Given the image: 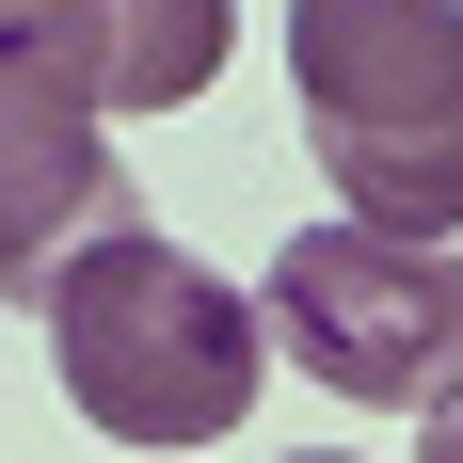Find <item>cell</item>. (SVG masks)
<instances>
[{
    "mask_svg": "<svg viewBox=\"0 0 463 463\" xmlns=\"http://www.w3.org/2000/svg\"><path fill=\"white\" fill-rule=\"evenodd\" d=\"M48 352H64V400H80L112 448H224V431L256 416L272 320H256L192 240L128 224V240H96L80 272L48 288Z\"/></svg>",
    "mask_w": 463,
    "mask_h": 463,
    "instance_id": "cell-1",
    "label": "cell"
},
{
    "mask_svg": "<svg viewBox=\"0 0 463 463\" xmlns=\"http://www.w3.org/2000/svg\"><path fill=\"white\" fill-rule=\"evenodd\" d=\"M288 96L335 224L463 240V0H288Z\"/></svg>",
    "mask_w": 463,
    "mask_h": 463,
    "instance_id": "cell-2",
    "label": "cell"
},
{
    "mask_svg": "<svg viewBox=\"0 0 463 463\" xmlns=\"http://www.w3.org/2000/svg\"><path fill=\"white\" fill-rule=\"evenodd\" d=\"M272 352L368 416H448L463 400V256L448 240H383V224H304L272 256Z\"/></svg>",
    "mask_w": 463,
    "mask_h": 463,
    "instance_id": "cell-3",
    "label": "cell"
},
{
    "mask_svg": "<svg viewBox=\"0 0 463 463\" xmlns=\"http://www.w3.org/2000/svg\"><path fill=\"white\" fill-rule=\"evenodd\" d=\"M224 0H0V80H48L64 112H192L224 80Z\"/></svg>",
    "mask_w": 463,
    "mask_h": 463,
    "instance_id": "cell-4",
    "label": "cell"
},
{
    "mask_svg": "<svg viewBox=\"0 0 463 463\" xmlns=\"http://www.w3.org/2000/svg\"><path fill=\"white\" fill-rule=\"evenodd\" d=\"M96 240H128V160L96 112H64L48 80H0V304H33L80 272Z\"/></svg>",
    "mask_w": 463,
    "mask_h": 463,
    "instance_id": "cell-5",
    "label": "cell"
},
{
    "mask_svg": "<svg viewBox=\"0 0 463 463\" xmlns=\"http://www.w3.org/2000/svg\"><path fill=\"white\" fill-rule=\"evenodd\" d=\"M416 463H463V400H448V416H431V448H416Z\"/></svg>",
    "mask_w": 463,
    "mask_h": 463,
    "instance_id": "cell-6",
    "label": "cell"
},
{
    "mask_svg": "<svg viewBox=\"0 0 463 463\" xmlns=\"http://www.w3.org/2000/svg\"><path fill=\"white\" fill-rule=\"evenodd\" d=\"M288 463H352V448H288Z\"/></svg>",
    "mask_w": 463,
    "mask_h": 463,
    "instance_id": "cell-7",
    "label": "cell"
}]
</instances>
